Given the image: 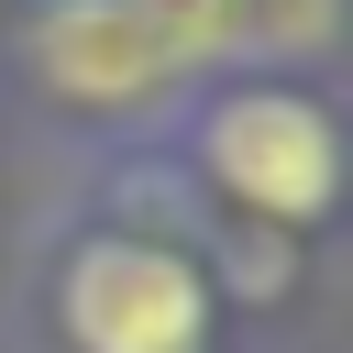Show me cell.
<instances>
[{
    "label": "cell",
    "instance_id": "obj_1",
    "mask_svg": "<svg viewBox=\"0 0 353 353\" xmlns=\"http://www.w3.org/2000/svg\"><path fill=\"white\" fill-rule=\"evenodd\" d=\"M66 342L77 353H210V287L188 254L165 243H132V232H99L66 254Z\"/></svg>",
    "mask_w": 353,
    "mask_h": 353
},
{
    "label": "cell",
    "instance_id": "obj_2",
    "mask_svg": "<svg viewBox=\"0 0 353 353\" xmlns=\"http://www.w3.org/2000/svg\"><path fill=\"white\" fill-rule=\"evenodd\" d=\"M199 154L254 221H320L342 188V143H331L320 99H298V88H232L199 121Z\"/></svg>",
    "mask_w": 353,
    "mask_h": 353
},
{
    "label": "cell",
    "instance_id": "obj_4",
    "mask_svg": "<svg viewBox=\"0 0 353 353\" xmlns=\"http://www.w3.org/2000/svg\"><path fill=\"white\" fill-rule=\"evenodd\" d=\"M154 11V33H165V55L188 66V55H210L221 33H232V0H143Z\"/></svg>",
    "mask_w": 353,
    "mask_h": 353
},
{
    "label": "cell",
    "instance_id": "obj_3",
    "mask_svg": "<svg viewBox=\"0 0 353 353\" xmlns=\"http://www.w3.org/2000/svg\"><path fill=\"white\" fill-rule=\"evenodd\" d=\"M33 77L77 110H132L176 77V55H165L143 0H55L44 33H33Z\"/></svg>",
    "mask_w": 353,
    "mask_h": 353
}]
</instances>
